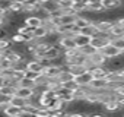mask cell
Returning a JSON list of instances; mask_svg holds the SVG:
<instances>
[{"label": "cell", "instance_id": "cell-41", "mask_svg": "<svg viewBox=\"0 0 124 117\" xmlns=\"http://www.w3.org/2000/svg\"><path fill=\"white\" fill-rule=\"evenodd\" d=\"M3 86H6V79H5L2 75H0V89H2Z\"/></svg>", "mask_w": 124, "mask_h": 117}, {"label": "cell", "instance_id": "cell-18", "mask_svg": "<svg viewBox=\"0 0 124 117\" xmlns=\"http://www.w3.org/2000/svg\"><path fill=\"white\" fill-rule=\"evenodd\" d=\"M41 6V9L45 12V13H51V12H54V10H57L58 8H57V3L54 2V0H48V2H45V3H41L39 5Z\"/></svg>", "mask_w": 124, "mask_h": 117}, {"label": "cell", "instance_id": "cell-45", "mask_svg": "<svg viewBox=\"0 0 124 117\" xmlns=\"http://www.w3.org/2000/svg\"><path fill=\"white\" fill-rule=\"evenodd\" d=\"M123 117H124V116H123Z\"/></svg>", "mask_w": 124, "mask_h": 117}, {"label": "cell", "instance_id": "cell-44", "mask_svg": "<svg viewBox=\"0 0 124 117\" xmlns=\"http://www.w3.org/2000/svg\"><path fill=\"white\" fill-rule=\"evenodd\" d=\"M37 2H38V3L41 5V3H45V2H48V0H37Z\"/></svg>", "mask_w": 124, "mask_h": 117}, {"label": "cell", "instance_id": "cell-40", "mask_svg": "<svg viewBox=\"0 0 124 117\" xmlns=\"http://www.w3.org/2000/svg\"><path fill=\"white\" fill-rule=\"evenodd\" d=\"M88 117H105L104 113H99V111H93L91 114H88Z\"/></svg>", "mask_w": 124, "mask_h": 117}, {"label": "cell", "instance_id": "cell-7", "mask_svg": "<svg viewBox=\"0 0 124 117\" xmlns=\"http://www.w3.org/2000/svg\"><path fill=\"white\" fill-rule=\"evenodd\" d=\"M104 10H117L121 8V0H101Z\"/></svg>", "mask_w": 124, "mask_h": 117}, {"label": "cell", "instance_id": "cell-12", "mask_svg": "<svg viewBox=\"0 0 124 117\" xmlns=\"http://www.w3.org/2000/svg\"><path fill=\"white\" fill-rule=\"evenodd\" d=\"M75 42H76V47L78 48H80V47H85V45H89V42H91V38L92 37H88V35H82V34H76L75 37Z\"/></svg>", "mask_w": 124, "mask_h": 117}, {"label": "cell", "instance_id": "cell-6", "mask_svg": "<svg viewBox=\"0 0 124 117\" xmlns=\"http://www.w3.org/2000/svg\"><path fill=\"white\" fill-rule=\"evenodd\" d=\"M34 94H35V91L32 88H22V86L15 88V92H13V95L21 97V98H25V100H31Z\"/></svg>", "mask_w": 124, "mask_h": 117}, {"label": "cell", "instance_id": "cell-39", "mask_svg": "<svg viewBox=\"0 0 124 117\" xmlns=\"http://www.w3.org/2000/svg\"><path fill=\"white\" fill-rule=\"evenodd\" d=\"M3 38H9V32L6 31V28H0V40Z\"/></svg>", "mask_w": 124, "mask_h": 117}, {"label": "cell", "instance_id": "cell-1", "mask_svg": "<svg viewBox=\"0 0 124 117\" xmlns=\"http://www.w3.org/2000/svg\"><path fill=\"white\" fill-rule=\"evenodd\" d=\"M60 37H75L79 31H78V28L75 26V24H61L58 28H57V31H55Z\"/></svg>", "mask_w": 124, "mask_h": 117}, {"label": "cell", "instance_id": "cell-11", "mask_svg": "<svg viewBox=\"0 0 124 117\" xmlns=\"http://www.w3.org/2000/svg\"><path fill=\"white\" fill-rule=\"evenodd\" d=\"M26 26H29V28H37V26H39V25H42V21L37 16V15H28L26 18H25V22H23Z\"/></svg>", "mask_w": 124, "mask_h": 117}, {"label": "cell", "instance_id": "cell-5", "mask_svg": "<svg viewBox=\"0 0 124 117\" xmlns=\"http://www.w3.org/2000/svg\"><path fill=\"white\" fill-rule=\"evenodd\" d=\"M2 113H3L6 117H21V114H22V108L8 104V105H5V107L2 108Z\"/></svg>", "mask_w": 124, "mask_h": 117}, {"label": "cell", "instance_id": "cell-22", "mask_svg": "<svg viewBox=\"0 0 124 117\" xmlns=\"http://www.w3.org/2000/svg\"><path fill=\"white\" fill-rule=\"evenodd\" d=\"M60 35L57 34V32H48V35L44 38V41L47 42V44H50V45H57L58 42H60Z\"/></svg>", "mask_w": 124, "mask_h": 117}, {"label": "cell", "instance_id": "cell-34", "mask_svg": "<svg viewBox=\"0 0 124 117\" xmlns=\"http://www.w3.org/2000/svg\"><path fill=\"white\" fill-rule=\"evenodd\" d=\"M34 117H50V110H47L44 107H37Z\"/></svg>", "mask_w": 124, "mask_h": 117}, {"label": "cell", "instance_id": "cell-3", "mask_svg": "<svg viewBox=\"0 0 124 117\" xmlns=\"http://www.w3.org/2000/svg\"><path fill=\"white\" fill-rule=\"evenodd\" d=\"M107 58H108V60H109V58H114V57H118V56H121V51L117 48V47H114L111 42H108V44H105L101 50H99Z\"/></svg>", "mask_w": 124, "mask_h": 117}, {"label": "cell", "instance_id": "cell-26", "mask_svg": "<svg viewBox=\"0 0 124 117\" xmlns=\"http://www.w3.org/2000/svg\"><path fill=\"white\" fill-rule=\"evenodd\" d=\"M85 102H86V104H96V102H99V94H98V92L91 91V92L86 95Z\"/></svg>", "mask_w": 124, "mask_h": 117}, {"label": "cell", "instance_id": "cell-17", "mask_svg": "<svg viewBox=\"0 0 124 117\" xmlns=\"http://www.w3.org/2000/svg\"><path fill=\"white\" fill-rule=\"evenodd\" d=\"M25 70H31V72H37V73H41L42 72V66L39 65V62L38 60H29V62H26V69Z\"/></svg>", "mask_w": 124, "mask_h": 117}, {"label": "cell", "instance_id": "cell-25", "mask_svg": "<svg viewBox=\"0 0 124 117\" xmlns=\"http://www.w3.org/2000/svg\"><path fill=\"white\" fill-rule=\"evenodd\" d=\"M96 32H98V31H96L93 22H92L89 26H86V28H83V29L79 31V34H82V35H88V37H93V35H96Z\"/></svg>", "mask_w": 124, "mask_h": 117}, {"label": "cell", "instance_id": "cell-16", "mask_svg": "<svg viewBox=\"0 0 124 117\" xmlns=\"http://www.w3.org/2000/svg\"><path fill=\"white\" fill-rule=\"evenodd\" d=\"M109 37H111V40L112 38H117V37H124V28L123 26H120L117 22L111 26V29H109Z\"/></svg>", "mask_w": 124, "mask_h": 117}, {"label": "cell", "instance_id": "cell-38", "mask_svg": "<svg viewBox=\"0 0 124 117\" xmlns=\"http://www.w3.org/2000/svg\"><path fill=\"white\" fill-rule=\"evenodd\" d=\"M10 0H0V9L2 10H9Z\"/></svg>", "mask_w": 124, "mask_h": 117}, {"label": "cell", "instance_id": "cell-32", "mask_svg": "<svg viewBox=\"0 0 124 117\" xmlns=\"http://www.w3.org/2000/svg\"><path fill=\"white\" fill-rule=\"evenodd\" d=\"M111 44H112L114 47H117V48L123 53V50H124V37H117V38H112V40H111Z\"/></svg>", "mask_w": 124, "mask_h": 117}, {"label": "cell", "instance_id": "cell-20", "mask_svg": "<svg viewBox=\"0 0 124 117\" xmlns=\"http://www.w3.org/2000/svg\"><path fill=\"white\" fill-rule=\"evenodd\" d=\"M29 104V100H25V98H21V97H16V95H12V100H10V105H15V107H19V108H23L25 105Z\"/></svg>", "mask_w": 124, "mask_h": 117}, {"label": "cell", "instance_id": "cell-10", "mask_svg": "<svg viewBox=\"0 0 124 117\" xmlns=\"http://www.w3.org/2000/svg\"><path fill=\"white\" fill-rule=\"evenodd\" d=\"M34 37H35V41H42L47 35H48V29H47V26L42 24V25H39V26H37V28H34Z\"/></svg>", "mask_w": 124, "mask_h": 117}, {"label": "cell", "instance_id": "cell-9", "mask_svg": "<svg viewBox=\"0 0 124 117\" xmlns=\"http://www.w3.org/2000/svg\"><path fill=\"white\" fill-rule=\"evenodd\" d=\"M58 45L63 48V51H64V50H67V48H78L73 37H61V38H60Z\"/></svg>", "mask_w": 124, "mask_h": 117}, {"label": "cell", "instance_id": "cell-30", "mask_svg": "<svg viewBox=\"0 0 124 117\" xmlns=\"http://www.w3.org/2000/svg\"><path fill=\"white\" fill-rule=\"evenodd\" d=\"M95 51H96V50H95L93 47H91V45H85V47H80V48H79V53H80L82 56H85V57H91Z\"/></svg>", "mask_w": 124, "mask_h": 117}, {"label": "cell", "instance_id": "cell-21", "mask_svg": "<svg viewBox=\"0 0 124 117\" xmlns=\"http://www.w3.org/2000/svg\"><path fill=\"white\" fill-rule=\"evenodd\" d=\"M55 79H57L60 84H63V82H69V81H72V79H75V78H73V75H72L67 69H63V70L58 73V76H57Z\"/></svg>", "mask_w": 124, "mask_h": 117}, {"label": "cell", "instance_id": "cell-37", "mask_svg": "<svg viewBox=\"0 0 124 117\" xmlns=\"http://www.w3.org/2000/svg\"><path fill=\"white\" fill-rule=\"evenodd\" d=\"M114 94H115V97H117V98L124 97V84H123V85H120V86H117V88H115V91H114Z\"/></svg>", "mask_w": 124, "mask_h": 117}, {"label": "cell", "instance_id": "cell-28", "mask_svg": "<svg viewBox=\"0 0 124 117\" xmlns=\"http://www.w3.org/2000/svg\"><path fill=\"white\" fill-rule=\"evenodd\" d=\"M61 88H64V89L73 92V91H76V89L79 88V85H78V82H76L75 79H72V81H69V82H63V84H61Z\"/></svg>", "mask_w": 124, "mask_h": 117}, {"label": "cell", "instance_id": "cell-23", "mask_svg": "<svg viewBox=\"0 0 124 117\" xmlns=\"http://www.w3.org/2000/svg\"><path fill=\"white\" fill-rule=\"evenodd\" d=\"M9 10L12 15H18V13H23V3L21 2H10Z\"/></svg>", "mask_w": 124, "mask_h": 117}, {"label": "cell", "instance_id": "cell-31", "mask_svg": "<svg viewBox=\"0 0 124 117\" xmlns=\"http://www.w3.org/2000/svg\"><path fill=\"white\" fill-rule=\"evenodd\" d=\"M23 78V72L22 70H16V69H12V73H10V81L18 84L21 79Z\"/></svg>", "mask_w": 124, "mask_h": 117}, {"label": "cell", "instance_id": "cell-14", "mask_svg": "<svg viewBox=\"0 0 124 117\" xmlns=\"http://www.w3.org/2000/svg\"><path fill=\"white\" fill-rule=\"evenodd\" d=\"M91 24H92V22H91L88 18L82 16V15H78V18H76V21H75V26L78 28V31H80V29H83V28L89 26Z\"/></svg>", "mask_w": 124, "mask_h": 117}, {"label": "cell", "instance_id": "cell-15", "mask_svg": "<svg viewBox=\"0 0 124 117\" xmlns=\"http://www.w3.org/2000/svg\"><path fill=\"white\" fill-rule=\"evenodd\" d=\"M67 70L73 75V78H76V76H80V75H83V73H86L88 72V69L85 67V66H82V65H75V66H69L67 67Z\"/></svg>", "mask_w": 124, "mask_h": 117}, {"label": "cell", "instance_id": "cell-19", "mask_svg": "<svg viewBox=\"0 0 124 117\" xmlns=\"http://www.w3.org/2000/svg\"><path fill=\"white\" fill-rule=\"evenodd\" d=\"M91 79H92V76H91V73H89V72H86V73H83V75H80V76H76V78H75V81L78 82V85H79V86H88V84L91 82Z\"/></svg>", "mask_w": 124, "mask_h": 117}, {"label": "cell", "instance_id": "cell-29", "mask_svg": "<svg viewBox=\"0 0 124 117\" xmlns=\"http://www.w3.org/2000/svg\"><path fill=\"white\" fill-rule=\"evenodd\" d=\"M54 2L57 3V8L60 10H66V9H70L72 8V0H54Z\"/></svg>", "mask_w": 124, "mask_h": 117}, {"label": "cell", "instance_id": "cell-43", "mask_svg": "<svg viewBox=\"0 0 124 117\" xmlns=\"http://www.w3.org/2000/svg\"><path fill=\"white\" fill-rule=\"evenodd\" d=\"M6 25V19L5 18H2V16H0V28H3Z\"/></svg>", "mask_w": 124, "mask_h": 117}, {"label": "cell", "instance_id": "cell-4", "mask_svg": "<svg viewBox=\"0 0 124 117\" xmlns=\"http://www.w3.org/2000/svg\"><path fill=\"white\" fill-rule=\"evenodd\" d=\"M88 88L93 92H101L107 89V81L105 79H91V82L88 84Z\"/></svg>", "mask_w": 124, "mask_h": 117}, {"label": "cell", "instance_id": "cell-33", "mask_svg": "<svg viewBox=\"0 0 124 117\" xmlns=\"http://www.w3.org/2000/svg\"><path fill=\"white\" fill-rule=\"evenodd\" d=\"M18 86H22V88H32V89H35V84H34V81L26 79V78H22V79L18 82Z\"/></svg>", "mask_w": 124, "mask_h": 117}, {"label": "cell", "instance_id": "cell-36", "mask_svg": "<svg viewBox=\"0 0 124 117\" xmlns=\"http://www.w3.org/2000/svg\"><path fill=\"white\" fill-rule=\"evenodd\" d=\"M78 54H79V48H67V50L63 51V56H64L66 58L75 57V56H78Z\"/></svg>", "mask_w": 124, "mask_h": 117}, {"label": "cell", "instance_id": "cell-8", "mask_svg": "<svg viewBox=\"0 0 124 117\" xmlns=\"http://www.w3.org/2000/svg\"><path fill=\"white\" fill-rule=\"evenodd\" d=\"M61 70H63L61 67L51 65V66H48V67H44V69H42V75H45L48 79H54V78H57V76H58V73H60Z\"/></svg>", "mask_w": 124, "mask_h": 117}, {"label": "cell", "instance_id": "cell-35", "mask_svg": "<svg viewBox=\"0 0 124 117\" xmlns=\"http://www.w3.org/2000/svg\"><path fill=\"white\" fill-rule=\"evenodd\" d=\"M10 100H12V95H8V94H2V92H0V108H3L5 105L10 104Z\"/></svg>", "mask_w": 124, "mask_h": 117}, {"label": "cell", "instance_id": "cell-13", "mask_svg": "<svg viewBox=\"0 0 124 117\" xmlns=\"http://www.w3.org/2000/svg\"><path fill=\"white\" fill-rule=\"evenodd\" d=\"M89 92H91V89L88 86H79L76 91H73V95H75L76 101H85V98Z\"/></svg>", "mask_w": 124, "mask_h": 117}, {"label": "cell", "instance_id": "cell-42", "mask_svg": "<svg viewBox=\"0 0 124 117\" xmlns=\"http://www.w3.org/2000/svg\"><path fill=\"white\" fill-rule=\"evenodd\" d=\"M117 75H118V78L124 79V67H123V69H120V70H117Z\"/></svg>", "mask_w": 124, "mask_h": 117}, {"label": "cell", "instance_id": "cell-27", "mask_svg": "<svg viewBox=\"0 0 124 117\" xmlns=\"http://www.w3.org/2000/svg\"><path fill=\"white\" fill-rule=\"evenodd\" d=\"M104 110H107V111H111V113H114V111H118V110H121V108H120L118 102H117L115 100H112V101H108L107 104H104Z\"/></svg>", "mask_w": 124, "mask_h": 117}, {"label": "cell", "instance_id": "cell-2", "mask_svg": "<svg viewBox=\"0 0 124 117\" xmlns=\"http://www.w3.org/2000/svg\"><path fill=\"white\" fill-rule=\"evenodd\" d=\"M89 58V63L92 65V66H102V67H105L107 65H108V58L101 53V51H95L91 57H88Z\"/></svg>", "mask_w": 124, "mask_h": 117}, {"label": "cell", "instance_id": "cell-24", "mask_svg": "<svg viewBox=\"0 0 124 117\" xmlns=\"http://www.w3.org/2000/svg\"><path fill=\"white\" fill-rule=\"evenodd\" d=\"M76 18H78V13H61L60 22L61 24H75Z\"/></svg>", "mask_w": 124, "mask_h": 117}]
</instances>
